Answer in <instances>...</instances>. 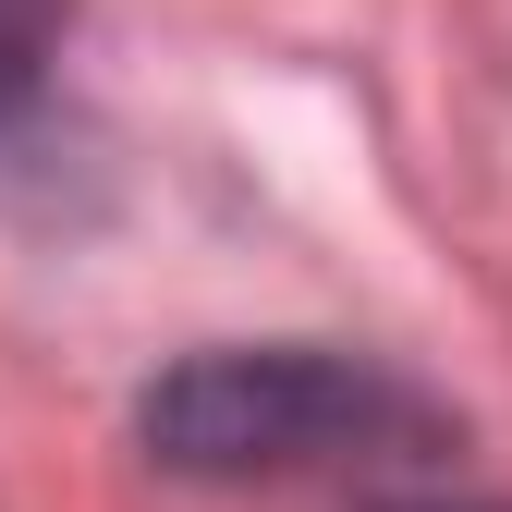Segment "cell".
Here are the masks:
<instances>
[{
  "mask_svg": "<svg viewBox=\"0 0 512 512\" xmlns=\"http://www.w3.org/2000/svg\"><path fill=\"white\" fill-rule=\"evenodd\" d=\"M147 452L171 476L208 488H269V476H330V464H403L439 452V403L403 391L366 354H317V342H220L183 354L147 391Z\"/></svg>",
  "mask_w": 512,
  "mask_h": 512,
  "instance_id": "6da1fadb",
  "label": "cell"
},
{
  "mask_svg": "<svg viewBox=\"0 0 512 512\" xmlns=\"http://www.w3.org/2000/svg\"><path fill=\"white\" fill-rule=\"evenodd\" d=\"M49 49H61V0H0V135H13V110L37 98Z\"/></svg>",
  "mask_w": 512,
  "mask_h": 512,
  "instance_id": "7a4b0ae2",
  "label": "cell"
},
{
  "mask_svg": "<svg viewBox=\"0 0 512 512\" xmlns=\"http://www.w3.org/2000/svg\"><path fill=\"white\" fill-rule=\"evenodd\" d=\"M427 512H452V500H427Z\"/></svg>",
  "mask_w": 512,
  "mask_h": 512,
  "instance_id": "3957f363",
  "label": "cell"
}]
</instances>
